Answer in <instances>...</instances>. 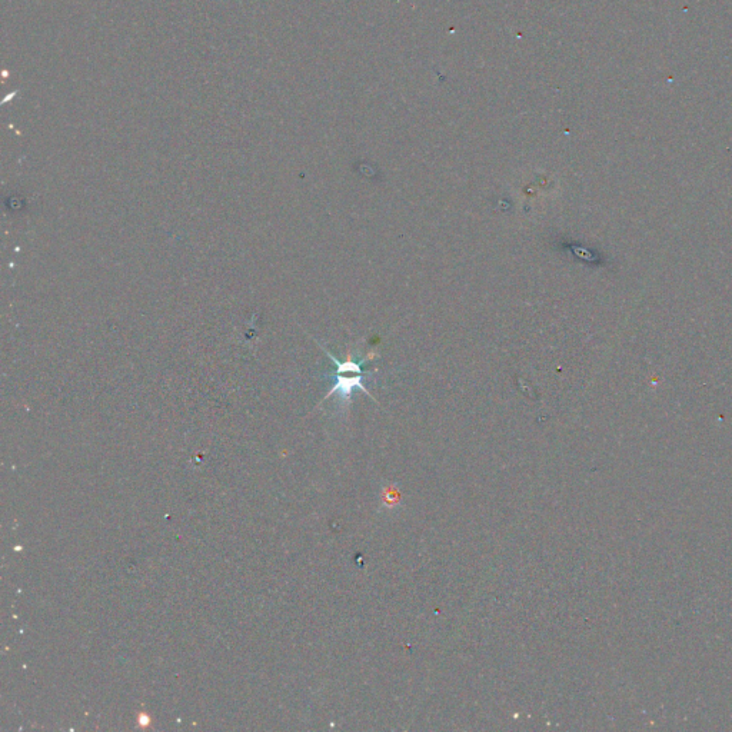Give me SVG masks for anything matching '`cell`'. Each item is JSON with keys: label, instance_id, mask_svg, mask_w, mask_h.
<instances>
[{"label": "cell", "instance_id": "6da1fadb", "mask_svg": "<svg viewBox=\"0 0 732 732\" xmlns=\"http://www.w3.org/2000/svg\"><path fill=\"white\" fill-rule=\"evenodd\" d=\"M322 349H324L325 354L332 359V362L336 366L334 387L328 392L325 399L338 394L342 401L348 402L351 401L355 389H361L369 398H372V395L369 394L368 389L364 385L365 371H362V364H364L366 359L374 358V354H369L366 359H356V361L352 359L351 355H348L346 361H338L331 352L326 351L325 348Z\"/></svg>", "mask_w": 732, "mask_h": 732}]
</instances>
